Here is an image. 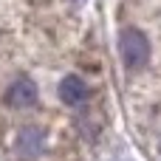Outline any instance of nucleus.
<instances>
[{
    "label": "nucleus",
    "mask_w": 161,
    "mask_h": 161,
    "mask_svg": "<svg viewBox=\"0 0 161 161\" xmlns=\"http://www.w3.org/2000/svg\"><path fill=\"white\" fill-rule=\"evenodd\" d=\"M119 54H122L125 68L139 71V68H144L147 59H150V42H147V37H144L139 28H125L122 37H119Z\"/></svg>",
    "instance_id": "1"
},
{
    "label": "nucleus",
    "mask_w": 161,
    "mask_h": 161,
    "mask_svg": "<svg viewBox=\"0 0 161 161\" xmlns=\"http://www.w3.org/2000/svg\"><path fill=\"white\" fill-rule=\"evenodd\" d=\"M37 102V85L31 82V79H17L8 91H6V105H11V108H31Z\"/></svg>",
    "instance_id": "2"
},
{
    "label": "nucleus",
    "mask_w": 161,
    "mask_h": 161,
    "mask_svg": "<svg viewBox=\"0 0 161 161\" xmlns=\"http://www.w3.org/2000/svg\"><path fill=\"white\" fill-rule=\"evenodd\" d=\"M42 153V130L40 127H23L17 136V156L23 161H31Z\"/></svg>",
    "instance_id": "3"
},
{
    "label": "nucleus",
    "mask_w": 161,
    "mask_h": 161,
    "mask_svg": "<svg viewBox=\"0 0 161 161\" xmlns=\"http://www.w3.org/2000/svg\"><path fill=\"white\" fill-rule=\"evenodd\" d=\"M85 96H88V88H85V82H82L79 76H65V79L59 82V99H62L65 105L76 108V105L85 102Z\"/></svg>",
    "instance_id": "4"
}]
</instances>
